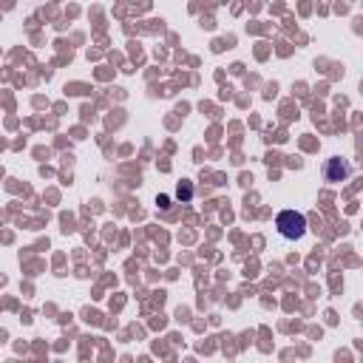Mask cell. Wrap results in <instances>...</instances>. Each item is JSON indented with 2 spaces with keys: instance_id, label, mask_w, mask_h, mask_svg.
<instances>
[{
  "instance_id": "6da1fadb",
  "label": "cell",
  "mask_w": 363,
  "mask_h": 363,
  "mask_svg": "<svg viewBox=\"0 0 363 363\" xmlns=\"http://www.w3.org/2000/svg\"><path fill=\"white\" fill-rule=\"evenodd\" d=\"M276 224H278V233H281L284 239H289V242L301 239L304 230H307V219H304L301 213H295V210H284Z\"/></svg>"
},
{
  "instance_id": "7a4b0ae2",
  "label": "cell",
  "mask_w": 363,
  "mask_h": 363,
  "mask_svg": "<svg viewBox=\"0 0 363 363\" xmlns=\"http://www.w3.org/2000/svg\"><path fill=\"white\" fill-rule=\"evenodd\" d=\"M346 174H349V168H346L341 159H332V162H329V168H326V179H329V182H338V179H344Z\"/></svg>"
},
{
  "instance_id": "3957f363",
  "label": "cell",
  "mask_w": 363,
  "mask_h": 363,
  "mask_svg": "<svg viewBox=\"0 0 363 363\" xmlns=\"http://www.w3.org/2000/svg\"><path fill=\"white\" fill-rule=\"evenodd\" d=\"M179 196H182V199H187V196H190V185H185V187H179Z\"/></svg>"
}]
</instances>
